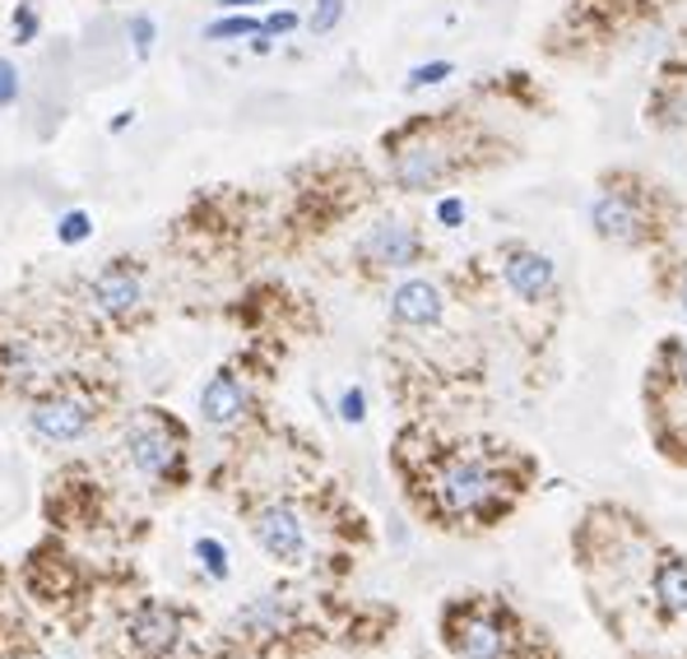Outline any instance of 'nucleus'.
Instances as JSON below:
<instances>
[{"instance_id": "obj_1", "label": "nucleus", "mask_w": 687, "mask_h": 659, "mask_svg": "<svg viewBox=\"0 0 687 659\" xmlns=\"http://www.w3.org/2000/svg\"><path fill=\"white\" fill-rule=\"evenodd\" d=\"M492 473L478 465V460H451L442 483H436V492H442V506L451 511V516H469V511H478L488 498H492Z\"/></svg>"}, {"instance_id": "obj_2", "label": "nucleus", "mask_w": 687, "mask_h": 659, "mask_svg": "<svg viewBox=\"0 0 687 659\" xmlns=\"http://www.w3.org/2000/svg\"><path fill=\"white\" fill-rule=\"evenodd\" d=\"M256 539L269 558H279V562H298L307 548V534H302V521L293 506H265L256 516Z\"/></svg>"}, {"instance_id": "obj_3", "label": "nucleus", "mask_w": 687, "mask_h": 659, "mask_svg": "<svg viewBox=\"0 0 687 659\" xmlns=\"http://www.w3.org/2000/svg\"><path fill=\"white\" fill-rule=\"evenodd\" d=\"M502 275H507V283H511L525 302L549 298V293H553V283H557L553 260H549V256H539V252H507Z\"/></svg>"}, {"instance_id": "obj_4", "label": "nucleus", "mask_w": 687, "mask_h": 659, "mask_svg": "<svg viewBox=\"0 0 687 659\" xmlns=\"http://www.w3.org/2000/svg\"><path fill=\"white\" fill-rule=\"evenodd\" d=\"M390 312L405 325H436L442 321V288L428 279H405L390 298Z\"/></svg>"}, {"instance_id": "obj_5", "label": "nucleus", "mask_w": 687, "mask_h": 659, "mask_svg": "<svg viewBox=\"0 0 687 659\" xmlns=\"http://www.w3.org/2000/svg\"><path fill=\"white\" fill-rule=\"evenodd\" d=\"M590 219H595V233L609 242H641V228H645L628 196H599Z\"/></svg>"}, {"instance_id": "obj_6", "label": "nucleus", "mask_w": 687, "mask_h": 659, "mask_svg": "<svg viewBox=\"0 0 687 659\" xmlns=\"http://www.w3.org/2000/svg\"><path fill=\"white\" fill-rule=\"evenodd\" d=\"M33 427L52 442H75L89 427V409L79 400H43L33 409Z\"/></svg>"}, {"instance_id": "obj_7", "label": "nucleus", "mask_w": 687, "mask_h": 659, "mask_svg": "<svg viewBox=\"0 0 687 659\" xmlns=\"http://www.w3.org/2000/svg\"><path fill=\"white\" fill-rule=\"evenodd\" d=\"M131 460L144 473H168V465L177 460V442L158 423H140L131 432Z\"/></svg>"}, {"instance_id": "obj_8", "label": "nucleus", "mask_w": 687, "mask_h": 659, "mask_svg": "<svg viewBox=\"0 0 687 659\" xmlns=\"http://www.w3.org/2000/svg\"><path fill=\"white\" fill-rule=\"evenodd\" d=\"M242 409H246V395H242V386L237 377H214L210 386L200 390V414L204 423H214V427H233L242 418Z\"/></svg>"}, {"instance_id": "obj_9", "label": "nucleus", "mask_w": 687, "mask_h": 659, "mask_svg": "<svg viewBox=\"0 0 687 659\" xmlns=\"http://www.w3.org/2000/svg\"><path fill=\"white\" fill-rule=\"evenodd\" d=\"M367 256L377 265L400 270V265H413V256H419V237H413L405 223H381V228L367 237Z\"/></svg>"}, {"instance_id": "obj_10", "label": "nucleus", "mask_w": 687, "mask_h": 659, "mask_svg": "<svg viewBox=\"0 0 687 659\" xmlns=\"http://www.w3.org/2000/svg\"><path fill=\"white\" fill-rule=\"evenodd\" d=\"M442 177H446V158L436 149H423V144H419V149H405L400 158H395V181L409 187V191H428Z\"/></svg>"}, {"instance_id": "obj_11", "label": "nucleus", "mask_w": 687, "mask_h": 659, "mask_svg": "<svg viewBox=\"0 0 687 659\" xmlns=\"http://www.w3.org/2000/svg\"><path fill=\"white\" fill-rule=\"evenodd\" d=\"M465 659H502L507 655V632L492 623V617H465L461 641H455Z\"/></svg>"}, {"instance_id": "obj_12", "label": "nucleus", "mask_w": 687, "mask_h": 659, "mask_svg": "<svg viewBox=\"0 0 687 659\" xmlns=\"http://www.w3.org/2000/svg\"><path fill=\"white\" fill-rule=\"evenodd\" d=\"M131 632H135V641L149 655H163V650H173L181 623H177V613H168V608H144Z\"/></svg>"}, {"instance_id": "obj_13", "label": "nucleus", "mask_w": 687, "mask_h": 659, "mask_svg": "<svg viewBox=\"0 0 687 659\" xmlns=\"http://www.w3.org/2000/svg\"><path fill=\"white\" fill-rule=\"evenodd\" d=\"M655 600L664 613L687 617V562L683 558H664L655 567Z\"/></svg>"}, {"instance_id": "obj_14", "label": "nucleus", "mask_w": 687, "mask_h": 659, "mask_svg": "<svg viewBox=\"0 0 687 659\" xmlns=\"http://www.w3.org/2000/svg\"><path fill=\"white\" fill-rule=\"evenodd\" d=\"M93 298L108 306V312H131L140 302V279L131 270H102L93 279Z\"/></svg>"}, {"instance_id": "obj_15", "label": "nucleus", "mask_w": 687, "mask_h": 659, "mask_svg": "<svg viewBox=\"0 0 687 659\" xmlns=\"http://www.w3.org/2000/svg\"><path fill=\"white\" fill-rule=\"evenodd\" d=\"M261 29L265 24L252 14H223V19H214V24H204V37H210V43H233V37H256Z\"/></svg>"}, {"instance_id": "obj_16", "label": "nucleus", "mask_w": 687, "mask_h": 659, "mask_svg": "<svg viewBox=\"0 0 687 659\" xmlns=\"http://www.w3.org/2000/svg\"><path fill=\"white\" fill-rule=\"evenodd\" d=\"M455 66L451 60H428V66H413L409 70V89H428V85H442V79H451Z\"/></svg>"}, {"instance_id": "obj_17", "label": "nucleus", "mask_w": 687, "mask_h": 659, "mask_svg": "<svg viewBox=\"0 0 687 659\" xmlns=\"http://www.w3.org/2000/svg\"><path fill=\"white\" fill-rule=\"evenodd\" d=\"M344 19V0H317V10H311V19H307V29L311 33H330Z\"/></svg>"}, {"instance_id": "obj_18", "label": "nucleus", "mask_w": 687, "mask_h": 659, "mask_svg": "<svg viewBox=\"0 0 687 659\" xmlns=\"http://www.w3.org/2000/svg\"><path fill=\"white\" fill-rule=\"evenodd\" d=\"M93 233V219L85 214V210H75V214H66V219H60L56 223V237L60 242H66V246H75V242H85Z\"/></svg>"}, {"instance_id": "obj_19", "label": "nucleus", "mask_w": 687, "mask_h": 659, "mask_svg": "<svg viewBox=\"0 0 687 659\" xmlns=\"http://www.w3.org/2000/svg\"><path fill=\"white\" fill-rule=\"evenodd\" d=\"M37 29H43V24H37V10H33V0H24V5L14 10V43H19V47L37 43Z\"/></svg>"}, {"instance_id": "obj_20", "label": "nucleus", "mask_w": 687, "mask_h": 659, "mask_svg": "<svg viewBox=\"0 0 687 659\" xmlns=\"http://www.w3.org/2000/svg\"><path fill=\"white\" fill-rule=\"evenodd\" d=\"M154 37H158L154 19H149V14H135V19H131V43H135V56H149V52H154Z\"/></svg>"}, {"instance_id": "obj_21", "label": "nucleus", "mask_w": 687, "mask_h": 659, "mask_svg": "<svg viewBox=\"0 0 687 659\" xmlns=\"http://www.w3.org/2000/svg\"><path fill=\"white\" fill-rule=\"evenodd\" d=\"M196 558L210 567V576H228V552H223L214 539H200V544H196Z\"/></svg>"}, {"instance_id": "obj_22", "label": "nucleus", "mask_w": 687, "mask_h": 659, "mask_svg": "<svg viewBox=\"0 0 687 659\" xmlns=\"http://www.w3.org/2000/svg\"><path fill=\"white\" fill-rule=\"evenodd\" d=\"M14 98H19V70L14 60H0V108H10Z\"/></svg>"}, {"instance_id": "obj_23", "label": "nucleus", "mask_w": 687, "mask_h": 659, "mask_svg": "<svg viewBox=\"0 0 687 659\" xmlns=\"http://www.w3.org/2000/svg\"><path fill=\"white\" fill-rule=\"evenodd\" d=\"M293 29H298V14H293V10H275V14L265 19V33H269V37H279V33H293Z\"/></svg>"}, {"instance_id": "obj_24", "label": "nucleus", "mask_w": 687, "mask_h": 659, "mask_svg": "<svg viewBox=\"0 0 687 659\" xmlns=\"http://www.w3.org/2000/svg\"><path fill=\"white\" fill-rule=\"evenodd\" d=\"M340 414L348 423H363V390H344V400H340Z\"/></svg>"}, {"instance_id": "obj_25", "label": "nucleus", "mask_w": 687, "mask_h": 659, "mask_svg": "<svg viewBox=\"0 0 687 659\" xmlns=\"http://www.w3.org/2000/svg\"><path fill=\"white\" fill-rule=\"evenodd\" d=\"M436 219H442L446 228H455V223L465 219V204L461 200H442V204H436Z\"/></svg>"}, {"instance_id": "obj_26", "label": "nucleus", "mask_w": 687, "mask_h": 659, "mask_svg": "<svg viewBox=\"0 0 687 659\" xmlns=\"http://www.w3.org/2000/svg\"><path fill=\"white\" fill-rule=\"evenodd\" d=\"M269 47H275V37H269V33H265V29H261V33H256V37H252V52H256V56H265V52H269Z\"/></svg>"}, {"instance_id": "obj_27", "label": "nucleus", "mask_w": 687, "mask_h": 659, "mask_svg": "<svg viewBox=\"0 0 687 659\" xmlns=\"http://www.w3.org/2000/svg\"><path fill=\"white\" fill-rule=\"evenodd\" d=\"M674 372H678V381L687 386V348H678V354H674Z\"/></svg>"}, {"instance_id": "obj_28", "label": "nucleus", "mask_w": 687, "mask_h": 659, "mask_svg": "<svg viewBox=\"0 0 687 659\" xmlns=\"http://www.w3.org/2000/svg\"><path fill=\"white\" fill-rule=\"evenodd\" d=\"M219 5H228V10H242V5H265V0H219Z\"/></svg>"}, {"instance_id": "obj_29", "label": "nucleus", "mask_w": 687, "mask_h": 659, "mask_svg": "<svg viewBox=\"0 0 687 659\" xmlns=\"http://www.w3.org/2000/svg\"><path fill=\"white\" fill-rule=\"evenodd\" d=\"M678 298H683V306H687V275H683V288H678Z\"/></svg>"}]
</instances>
